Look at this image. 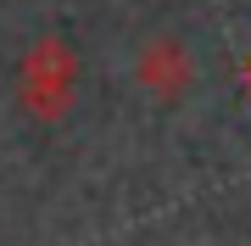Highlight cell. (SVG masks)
Masks as SVG:
<instances>
[{"mask_svg":"<svg viewBox=\"0 0 251 246\" xmlns=\"http://www.w3.org/2000/svg\"><path fill=\"white\" fill-rule=\"evenodd\" d=\"M17 101L34 123H62L78 101V51L62 34H39L17 62Z\"/></svg>","mask_w":251,"mask_h":246,"instance_id":"6da1fadb","label":"cell"},{"mask_svg":"<svg viewBox=\"0 0 251 246\" xmlns=\"http://www.w3.org/2000/svg\"><path fill=\"white\" fill-rule=\"evenodd\" d=\"M134 79L156 101H179V95H190V84H196V56L184 51V39L156 34V39H145L140 56H134Z\"/></svg>","mask_w":251,"mask_h":246,"instance_id":"7a4b0ae2","label":"cell"},{"mask_svg":"<svg viewBox=\"0 0 251 246\" xmlns=\"http://www.w3.org/2000/svg\"><path fill=\"white\" fill-rule=\"evenodd\" d=\"M246 84H251V56H246Z\"/></svg>","mask_w":251,"mask_h":246,"instance_id":"3957f363","label":"cell"}]
</instances>
